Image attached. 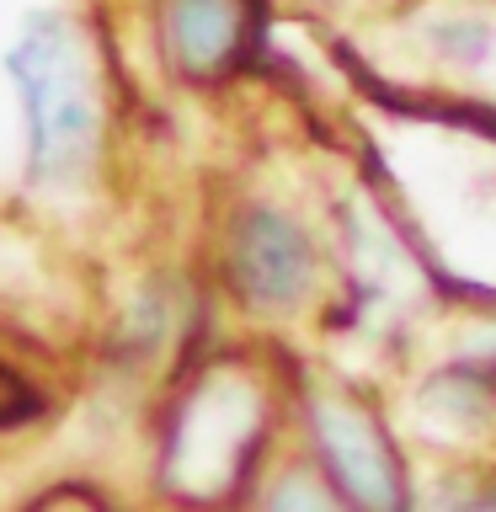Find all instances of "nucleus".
<instances>
[{
  "label": "nucleus",
  "mask_w": 496,
  "mask_h": 512,
  "mask_svg": "<svg viewBox=\"0 0 496 512\" xmlns=\"http://www.w3.org/2000/svg\"><path fill=\"white\" fill-rule=\"evenodd\" d=\"M11 75L27 102L32 171L43 182L75 176L96 144V102L70 22L64 16H32L22 43L11 48Z\"/></svg>",
  "instance_id": "1"
},
{
  "label": "nucleus",
  "mask_w": 496,
  "mask_h": 512,
  "mask_svg": "<svg viewBox=\"0 0 496 512\" xmlns=\"http://www.w3.org/2000/svg\"><path fill=\"white\" fill-rule=\"evenodd\" d=\"M315 278V246L294 219L251 208L230 235V283L256 310H288Z\"/></svg>",
  "instance_id": "2"
},
{
  "label": "nucleus",
  "mask_w": 496,
  "mask_h": 512,
  "mask_svg": "<svg viewBox=\"0 0 496 512\" xmlns=\"http://www.w3.org/2000/svg\"><path fill=\"white\" fill-rule=\"evenodd\" d=\"M315 443L342 496L363 507H395L400 496V459L390 454L384 432L347 400H315Z\"/></svg>",
  "instance_id": "3"
},
{
  "label": "nucleus",
  "mask_w": 496,
  "mask_h": 512,
  "mask_svg": "<svg viewBox=\"0 0 496 512\" xmlns=\"http://www.w3.org/2000/svg\"><path fill=\"white\" fill-rule=\"evenodd\" d=\"M246 0H171V54L192 80H214L246 54Z\"/></svg>",
  "instance_id": "4"
}]
</instances>
